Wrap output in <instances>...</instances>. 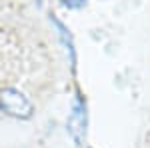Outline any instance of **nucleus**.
Returning a JSON list of instances; mask_svg holds the SVG:
<instances>
[{"label":"nucleus","mask_w":150,"mask_h":148,"mask_svg":"<svg viewBox=\"0 0 150 148\" xmlns=\"http://www.w3.org/2000/svg\"><path fill=\"white\" fill-rule=\"evenodd\" d=\"M66 134L74 142V146L84 148L86 140H88V128H90V104L88 98L78 84H74V92L70 98L68 106V116H66Z\"/></svg>","instance_id":"obj_1"},{"label":"nucleus","mask_w":150,"mask_h":148,"mask_svg":"<svg viewBox=\"0 0 150 148\" xmlns=\"http://www.w3.org/2000/svg\"><path fill=\"white\" fill-rule=\"evenodd\" d=\"M0 114L18 120V122H28L36 114V104L30 98L28 92H24L18 86H2L0 88Z\"/></svg>","instance_id":"obj_2"},{"label":"nucleus","mask_w":150,"mask_h":148,"mask_svg":"<svg viewBox=\"0 0 150 148\" xmlns=\"http://www.w3.org/2000/svg\"><path fill=\"white\" fill-rule=\"evenodd\" d=\"M46 20H48V24H50L54 36H56V42H58V46H60V50H62V54H64V60H66V64H68V68H70V74L76 78L80 58H78L76 38H74V34H72L70 26L58 16L56 12H48Z\"/></svg>","instance_id":"obj_3"},{"label":"nucleus","mask_w":150,"mask_h":148,"mask_svg":"<svg viewBox=\"0 0 150 148\" xmlns=\"http://www.w3.org/2000/svg\"><path fill=\"white\" fill-rule=\"evenodd\" d=\"M56 2L60 8H64L68 12H80L90 4V0H56Z\"/></svg>","instance_id":"obj_4"},{"label":"nucleus","mask_w":150,"mask_h":148,"mask_svg":"<svg viewBox=\"0 0 150 148\" xmlns=\"http://www.w3.org/2000/svg\"><path fill=\"white\" fill-rule=\"evenodd\" d=\"M34 2V6L38 10H44V6H46V0H32Z\"/></svg>","instance_id":"obj_5"},{"label":"nucleus","mask_w":150,"mask_h":148,"mask_svg":"<svg viewBox=\"0 0 150 148\" xmlns=\"http://www.w3.org/2000/svg\"><path fill=\"white\" fill-rule=\"evenodd\" d=\"M84 148H94V146H84Z\"/></svg>","instance_id":"obj_6"}]
</instances>
